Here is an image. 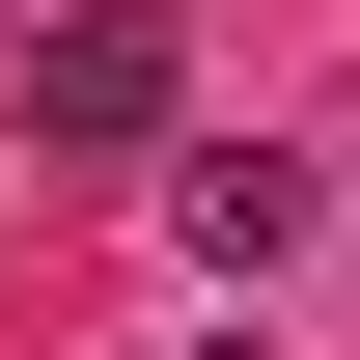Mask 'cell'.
<instances>
[{
    "label": "cell",
    "mask_w": 360,
    "mask_h": 360,
    "mask_svg": "<svg viewBox=\"0 0 360 360\" xmlns=\"http://www.w3.org/2000/svg\"><path fill=\"white\" fill-rule=\"evenodd\" d=\"M28 139L56 167H139V139H167V0H56L28 28Z\"/></svg>",
    "instance_id": "1"
},
{
    "label": "cell",
    "mask_w": 360,
    "mask_h": 360,
    "mask_svg": "<svg viewBox=\"0 0 360 360\" xmlns=\"http://www.w3.org/2000/svg\"><path fill=\"white\" fill-rule=\"evenodd\" d=\"M194 360H277V333H194Z\"/></svg>",
    "instance_id": "3"
},
{
    "label": "cell",
    "mask_w": 360,
    "mask_h": 360,
    "mask_svg": "<svg viewBox=\"0 0 360 360\" xmlns=\"http://www.w3.org/2000/svg\"><path fill=\"white\" fill-rule=\"evenodd\" d=\"M305 222H333V167H305V139H194V167H167V250H194V277H277Z\"/></svg>",
    "instance_id": "2"
}]
</instances>
